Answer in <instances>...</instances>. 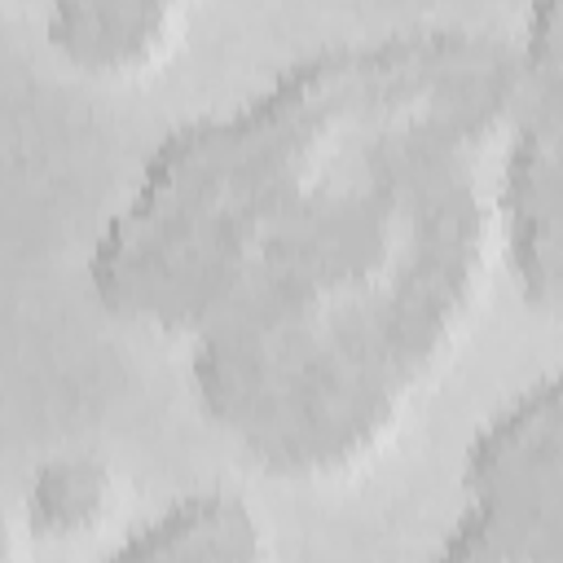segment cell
<instances>
[{"label":"cell","mask_w":563,"mask_h":563,"mask_svg":"<svg viewBox=\"0 0 563 563\" xmlns=\"http://www.w3.org/2000/svg\"><path fill=\"white\" fill-rule=\"evenodd\" d=\"M506 277L523 308L563 321V84L519 75L493 194Z\"/></svg>","instance_id":"obj_1"},{"label":"cell","mask_w":563,"mask_h":563,"mask_svg":"<svg viewBox=\"0 0 563 563\" xmlns=\"http://www.w3.org/2000/svg\"><path fill=\"white\" fill-rule=\"evenodd\" d=\"M462 493L493 515L563 532V365L523 383L475 427Z\"/></svg>","instance_id":"obj_2"},{"label":"cell","mask_w":563,"mask_h":563,"mask_svg":"<svg viewBox=\"0 0 563 563\" xmlns=\"http://www.w3.org/2000/svg\"><path fill=\"white\" fill-rule=\"evenodd\" d=\"M185 13L167 0H57L44 9V44L79 75L136 79L172 57Z\"/></svg>","instance_id":"obj_3"},{"label":"cell","mask_w":563,"mask_h":563,"mask_svg":"<svg viewBox=\"0 0 563 563\" xmlns=\"http://www.w3.org/2000/svg\"><path fill=\"white\" fill-rule=\"evenodd\" d=\"M268 523L229 488H198L123 532L101 563H268Z\"/></svg>","instance_id":"obj_4"},{"label":"cell","mask_w":563,"mask_h":563,"mask_svg":"<svg viewBox=\"0 0 563 563\" xmlns=\"http://www.w3.org/2000/svg\"><path fill=\"white\" fill-rule=\"evenodd\" d=\"M119 471L97 453L44 457L18 501V528L44 545H70L97 537L119 510Z\"/></svg>","instance_id":"obj_5"}]
</instances>
